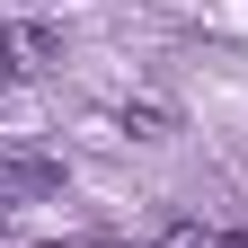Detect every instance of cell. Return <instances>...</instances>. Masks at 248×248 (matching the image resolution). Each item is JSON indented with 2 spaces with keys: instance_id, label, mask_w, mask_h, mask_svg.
Here are the masks:
<instances>
[{
  "instance_id": "cell-3",
  "label": "cell",
  "mask_w": 248,
  "mask_h": 248,
  "mask_svg": "<svg viewBox=\"0 0 248 248\" xmlns=\"http://www.w3.org/2000/svg\"><path fill=\"white\" fill-rule=\"evenodd\" d=\"M124 133H133V142H169V133H177V115H169L160 98H124Z\"/></svg>"
},
{
  "instance_id": "cell-4",
  "label": "cell",
  "mask_w": 248,
  "mask_h": 248,
  "mask_svg": "<svg viewBox=\"0 0 248 248\" xmlns=\"http://www.w3.org/2000/svg\"><path fill=\"white\" fill-rule=\"evenodd\" d=\"M151 248H213V231H204V222H160Z\"/></svg>"
},
{
  "instance_id": "cell-5",
  "label": "cell",
  "mask_w": 248,
  "mask_h": 248,
  "mask_svg": "<svg viewBox=\"0 0 248 248\" xmlns=\"http://www.w3.org/2000/svg\"><path fill=\"white\" fill-rule=\"evenodd\" d=\"M213 248H248V231H213Z\"/></svg>"
},
{
  "instance_id": "cell-1",
  "label": "cell",
  "mask_w": 248,
  "mask_h": 248,
  "mask_svg": "<svg viewBox=\"0 0 248 248\" xmlns=\"http://www.w3.org/2000/svg\"><path fill=\"white\" fill-rule=\"evenodd\" d=\"M0 71H9V80H53L62 71V27L9 18V27H0Z\"/></svg>"
},
{
  "instance_id": "cell-2",
  "label": "cell",
  "mask_w": 248,
  "mask_h": 248,
  "mask_svg": "<svg viewBox=\"0 0 248 248\" xmlns=\"http://www.w3.org/2000/svg\"><path fill=\"white\" fill-rule=\"evenodd\" d=\"M0 195L53 204V195H62V160H53V151H0Z\"/></svg>"
}]
</instances>
